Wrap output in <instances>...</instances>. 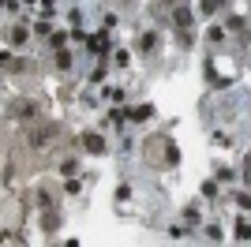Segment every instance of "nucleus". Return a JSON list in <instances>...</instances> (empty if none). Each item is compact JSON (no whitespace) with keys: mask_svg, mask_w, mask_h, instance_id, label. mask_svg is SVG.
<instances>
[{"mask_svg":"<svg viewBox=\"0 0 251 247\" xmlns=\"http://www.w3.org/2000/svg\"><path fill=\"white\" fill-rule=\"evenodd\" d=\"M86 150H94V154H101V150H105V143L98 139V135H86Z\"/></svg>","mask_w":251,"mask_h":247,"instance_id":"obj_1","label":"nucleus"},{"mask_svg":"<svg viewBox=\"0 0 251 247\" xmlns=\"http://www.w3.org/2000/svg\"><path fill=\"white\" fill-rule=\"evenodd\" d=\"M150 113H154V109H150V105H139V109H135V113H131V116H135V120H147Z\"/></svg>","mask_w":251,"mask_h":247,"instance_id":"obj_2","label":"nucleus"}]
</instances>
